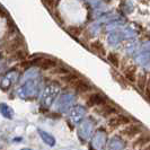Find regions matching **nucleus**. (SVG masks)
Returning a JSON list of instances; mask_svg holds the SVG:
<instances>
[{"label": "nucleus", "mask_w": 150, "mask_h": 150, "mask_svg": "<svg viewBox=\"0 0 150 150\" xmlns=\"http://www.w3.org/2000/svg\"><path fill=\"white\" fill-rule=\"evenodd\" d=\"M94 122L91 120H85L83 122L80 123L79 128H78V137L83 140V141H88L90 140V138L93 137V133H94Z\"/></svg>", "instance_id": "1"}, {"label": "nucleus", "mask_w": 150, "mask_h": 150, "mask_svg": "<svg viewBox=\"0 0 150 150\" xmlns=\"http://www.w3.org/2000/svg\"><path fill=\"white\" fill-rule=\"evenodd\" d=\"M106 143H107V134L103 130H98L90 140V146L93 150H105Z\"/></svg>", "instance_id": "2"}, {"label": "nucleus", "mask_w": 150, "mask_h": 150, "mask_svg": "<svg viewBox=\"0 0 150 150\" xmlns=\"http://www.w3.org/2000/svg\"><path fill=\"white\" fill-rule=\"evenodd\" d=\"M34 63L36 64V67L41 68L43 70H47L57 66V61L51 58H38L34 61Z\"/></svg>", "instance_id": "3"}, {"label": "nucleus", "mask_w": 150, "mask_h": 150, "mask_svg": "<svg viewBox=\"0 0 150 150\" xmlns=\"http://www.w3.org/2000/svg\"><path fill=\"white\" fill-rule=\"evenodd\" d=\"M85 115V108L83 107H76L70 113V121L72 124H78L83 121V117Z\"/></svg>", "instance_id": "4"}, {"label": "nucleus", "mask_w": 150, "mask_h": 150, "mask_svg": "<svg viewBox=\"0 0 150 150\" xmlns=\"http://www.w3.org/2000/svg\"><path fill=\"white\" fill-rule=\"evenodd\" d=\"M38 134H40V137H41V139L43 140V142H44L45 144H47L49 147H54V146H55V138H54L52 134L47 133L46 131H43V130H41V129H38Z\"/></svg>", "instance_id": "5"}, {"label": "nucleus", "mask_w": 150, "mask_h": 150, "mask_svg": "<svg viewBox=\"0 0 150 150\" xmlns=\"http://www.w3.org/2000/svg\"><path fill=\"white\" fill-rule=\"evenodd\" d=\"M108 150H124V142L120 137L115 135L110 140Z\"/></svg>", "instance_id": "6"}, {"label": "nucleus", "mask_w": 150, "mask_h": 150, "mask_svg": "<svg viewBox=\"0 0 150 150\" xmlns=\"http://www.w3.org/2000/svg\"><path fill=\"white\" fill-rule=\"evenodd\" d=\"M87 103H88L89 106L100 105V104H104V103H105V98L103 97L100 94H93V95L89 96Z\"/></svg>", "instance_id": "7"}, {"label": "nucleus", "mask_w": 150, "mask_h": 150, "mask_svg": "<svg viewBox=\"0 0 150 150\" xmlns=\"http://www.w3.org/2000/svg\"><path fill=\"white\" fill-rule=\"evenodd\" d=\"M90 50L93 52L97 53L98 55H102L104 57L106 53H105V49H104V45L102 44L99 41H94L90 43Z\"/></svg>", "instance_id": "8"}, {"label": "nucleus", "mask_w": 150, "mask_h": 150, "mask_svg": "<svg viewBox=\"0 0 150 150\" xmlns=\"http://www.w3.org/2000/svg\"><path fill=\"white\" fill-rule=\"evenodd\" d=\"M24 44L23 43V41L21 38H15V40H13L11 42H9L7 45V50L9 52H16V51H18V50H21L22 47V45Z\"/></svg>", "instance_id": "9"}, {"label": "nucleus", "mask_w": 150, "mask_h": 150, "mask_svg": "<svg viewBox=\"0 0 150 150\" xmlns=\"http://www.w3.org/2000/svg\"><path fill=\"white\" fill-rule=\"evenodd\" d=\"M124 75L131 81H135L137 79V67L135 66H129L124 70Z\"/></svg>", "instance_id": "10"}, {"label": "nucleus", "mask_w": 150, "mask_h": 150, "mask_svg": "<svg viewBox=\"0 0 150 150\" xmlns=\"http://www.w3.org/2000/svg\"><path fill=\"white\" fill-rule=\"evenodd\" d=\"M107 60L110 61L114 67H119V66H120L119 57H117V54H115V53H108V54H107Z\"/></svg>", "instance_id": "11"}, {"label": "nucleus", "mask_w": 150, "mask_h": 150, "mask_svg": "<svg viewBox=\"0 0 150 150\" xmlns=\"http://www.w3.org/2000/svg\"><path fill=\"white\" fill-rule=\"evenodd\" d=\"M0 108H1V113H2V115H4L5 117H7V119H11V117H13V111H11L10 108L5 107V106H1Z\"/></svg>", "instance_id": "12"}, {"label": "nucleus", "mask_w": 150, "mask_h": 150, "mask_svg": "<svg viewBox=\"0 0 150 150\" xmlns=\"http://www.w3.org/2000/svg\"><path fill=\"white\" fill-rule=\"evenodd\" d=\"M68 32H69L71 35H74V36H79L80 33H81V30H80L79 27H69Z\"/></svg>", "instance_id": "13"}, {"label": "nucleus", "mask_w": 150, "mask_h": 150, "mask_svg": "<svg viewBox=\"0 0 150 150\" xmlns=\"http://www.w3.org/2000/svg\"><path fill=\"white\" fill-rule=\"evenodd\" d=\"M43 2H44V5L46 6V8H49L51 11L55 7V0H43Z\"/></svg>", "instance_id": "14"}, {"label": "nucleus", "mask_w": 150, "mask_h": 150, "mask_svg": "<svg viewBox=\"0 0 150 150\" xmlns=\"http://www.w3.org/2000/svg\"><path fill=\"white\" fill-rule=\"evenodd\" d=\"M22 150H33V149H30V148H23Z\"/></svg>", "instance_id": "15"}]
</instances>
